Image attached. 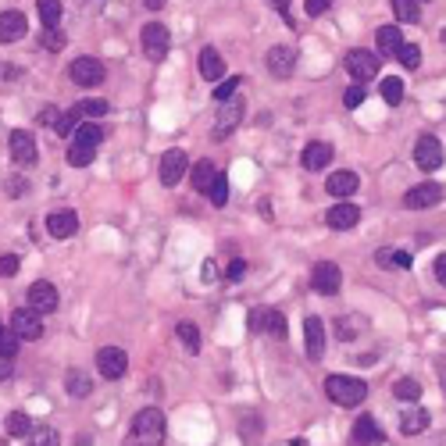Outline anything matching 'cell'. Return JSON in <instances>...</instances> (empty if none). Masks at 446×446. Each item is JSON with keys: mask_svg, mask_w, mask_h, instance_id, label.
<instances>
[{"mask_svg": "<svg viewBox=\"0 0 446 446\" xmlns=\"http://www.w3.org/2000/svg\"><path fill=\"white\" fill-rule=\"evenodd\" d=\"M303 343H307V357L311 361H321V353H325V325H321V318H303Z\"/></svg>", "mask_w": 446, "mask_h": 446, "instance_id": "cell-17", "label": "cell"}, {"mask_svg": "<svg viewBox=\"0 0 446 446\" xmlns=\"http://www.w3.org/2000/svg\"><path fill=\"white\" fill-rule=\"evenodd\" d=\"M325 392H329V400L339 403V407H357L368 397V386L361 379H350V375H329Z\"/></svg>", "mask_w": 446, "mask_h": 446, "instance_id": "cell-2", "label": "cell"}, {"mask_svg": "<svg viewBox=\"0 0 446 446\" xmlns=\"http://www.w3.org/2000/svg\"><path fill=\"white\" fill-rule=\"evenodd\" d=\"M375 264L379 268H397V250H379V254H375Z\"/></svg>", "mask_w": 446, "mask_h": 446, "instance_id": "cell-50", "label": "cell"}, {"mask_svg": "<svg viewBox=\"0 0 446 446\" xmlns=\"http://www.w3.org/2000/svg\"><path fill=\"white\" fill-rule=\"evenodd\" d=\"M392 397L403 400V403H414L421 397V382L418 379H397V386H392Z\"/></svg>", "mask_w": 446, "mask_h": 446, "instance_id": "cell-30", "label": "cell"}, {"mask_svg": "<svg viewBox=\"0 0 446 446\" xmlns=\"http://www.w3.org/2000/svg\"><path fill=\"white\" fill-rule=\"evenodd\" d=\"M392 14H397V22L414 25L418 22V0H392Z\"/></svg>", "mask_w": 446, "mask_h": 446, "instance_id": "cell-33", "label": "cell"}, {"mask_svg": "<svg viewBox=\"0 0 446 446\" xmlns=\"http://www.w3.org/2000/svg\"><path fill=\"white\" fill-rule=\"evenodd\" d=\"M75 111H79L82 118H104L107 111H111V107H107V100H79Z\"/></svg>", "mask_w": 446, "mask_h": 446, "instance_id": "cell-38", "label": "cell"}, {"mask_svg": "<svg viewBox=\"0 0 446 446\" xmlns=\"http://www.w3.org/2000/svg\"><path fill=\"white\" fill-rule=\"evenodd\" d=\"M214 178H218V168H214V161H196L193 165V172H189V183H193V189H200V193H211V186H214Z\"/></svg>", "mask_w": 446, "mask_h": 446, "instance_id": "cell-23", "label": "cell"}, {"mask_svg": "<svg viewBox=\"0 0 446 446\" xmlns=\"http://www.w3.org/2000/svg\"><path fill=\"white\" fill-rule=\"evenodd\" d=\"M32 428H36V425H32V418L25 414V410H11V414H8V432H11L14 439H18V436H29Z\"/></svg>", "mask_w": 446, "mask_h": 446, "instance_id": "cell-32", "label": "cell"}, {"mask_svg": "<svg viewBox=\"0 0 446 446\" xmlns=\"http://www.w3.org/2000/svg\"><path fill=\"white\" fill-rule=\"evenodd\" d=\"M11 329L22 336V339H40L43 336V314L32 311V307H18L11 314Z\"/></svg>", "mask_w": 446, "mask_h": 446, "instance_id": "cell-11", "label": "cell"}, {"mask_svg": "<svg viewBox=\"0 0 446 446\" xmlns=\"http://www.w3.org/2000/svg\"><path fill=\"white\" fill-rule=\"evenodd\" d=\"M343 104H347V107H361V104H364V86H361V82L350 86L347 93H343Z\"/></svg>", "mask_w": 446, "mask_h": 446, "instance_id": "cell-47", "label": "cell"}, {"mask_svg": "<svg viewBox=\"0 0 446 446\" xmlns=\"http://www.w3.org/2000/svg\"><path fill=\"white\" fill-rule=\"evenodd\" d=\"M325 222H329L336 232H347V228H353L357 222H361V207L350 204V200H343V204H332V207H329V214H325Z\"/></svg>", "mask_w": 446, "mask_h": 446, "instance_id": "cell-18", "label": "cell"}, {"mask_svg": "<svg viewBox=\"0 0 446 446\" xmlns=\"http://www.w3.org/2000/svg\"><path fill=\"white\" fill-rule=\"evenodd\" d=\"M175 332H178V339H183V347H186L189 353H196V350H200V329H196L193 321H178V325H175Z\"/></svg>", "mask_w": 446, "mask_h": 446, "instance_id": "cell-31", "label": "cell"}, {"mask_svg": "<svg viewBox=\"0 0 446 446\" xmlns=\"http://www.w3.org/2000/svg\"><path fill=\"white\" fill-rule=\"evenodd\" d=\"M397 58H400L403 68H418V64H421V47H418V43H403Z\"/></svg>", "mask_w": 446, "mask_h": 446, "instance_id": "cell-42", "label": "cell"}, {"mask_svg": "<svg viewBox=\"0 0 446 446\" xmlns=\"http://www.w3.org/2000/svg\"><path fill=\"white\" fill-rule=\"evenodd\" d=\"M439 386H443V392H446V361L439 364Z\"/></svg>", "mask_w": 446, "mask_h": 446, "instance_id": "cell-60", "label": "cell"}, {"mask_svg": "<svg viewBox=\"0 0 446 446\" xmlns=\"http://www.w3.org/2000/svg\"><path fill=\"white\" fill-rule=\"evenodd\" d=\"M4 189H8V196H18V193L29 189V183H25L22 175H8V178H4Z\"/></svg>", "mask_w": 446, "mask_h": 446, "instance_id": "cell-48", "label": "cell"}, {"mask_svg": "<svg viewBox=\"0 0 446 446\" xmlns=\"http://www.w3.org/2000/svg\"><path fill=\"white\" fill-rule=\"evenodd\" d=\"M332 8V0H307V14L311 18H318V14H325Z\"/></svg>", "mask_w": 446, "mask_h": 446, "instance_id": "cell-52", "label": "cell"}, {"mask_svg": "<svg viewBox=\"0 0 446 446\" xmlns=\"http://www.w3.org/2000/svg\"><path fill=\"white\" fill-rule=\"evenodd\" d=\"M397 268H410V254H407V250H397Z\"/></svg>", "mask_w": 446, "mask_h": 446, "instance_id": "cell-56", "label": "cell"}, {"mask_svg": "<svg viewBox=\"0 0 446 446\" xmlns=\"http://www.w3.org/2000/svg\"><path fill=\"white\" fill-rule=\"evenodd\" d=\"M239 82H243L239 75H228V79H222L218 86H214V93H211V97L218 100V104H225V100H232V97H236V89H239Z\"/></svg>", "mask_w": 446, "mask_h": 446, "instance_id": "cell-37", "label": "cell"}, {"mask_svg": "<svg viewBox=\"0 0 446 446\" xmlns=\"http://www.w3.org/2000/svg\"><path fill=\"white\" fill-rule=\"evenodd\" d=\"M36 11H40V18H43L47 29L61 22V0H36Z\"/></svg>", "mask_w": 446, "mask_h": 446, "instance_id": "cell-34", "label": "cell"}, {"mask_svg": "<svg viewBox=\"0 0 446 446\" xmlns=\"http://www.w3.org/2000/svg\"><path fill=\"white\" fill-rule=\"evenodd\" d=\"M68 79L75 82V86H100L107 79V68L97 58H75V61H71V68H68Z\"/></svg>", "mask_w": 446, "mask_h": 446, "instance_id": "cell-4", "label": "cell"}, {"mask_svg": "<svg viewBox=\"0 0 446 446\" xmlns=\"http://www.w3.org/2000/svg\"><path fill=\"white\" fill-rule=\"evenodd\" d=\"M168 47H172L168 25H161V22H147V25H143V54H147L150 61H161L168 54Z\"/></svg>", "mask_w": 446, "mask_h": 446, "instance_id": "cell-3", "label": "cell"}, {"mask_svg": "<svg viewBox=\"0 0 446 446\" xmlns=\"http://www.w3.org/2000/svg\"><path fill=\"white\" fill-rule=\"evenodd\" d=\"M264 64H268V71H272V75L290 79L293 68H296V50H293V47H272V50H268V58H264Z\"/></svg>", "mask_w": 446, "mask_h": 446, "instance_id": "cell-15", "label": "cell"}, {"mask_svg": "<svg viewBox=\"0 0 446 446\" xmlns=\"http://www.w3.org/2000/svg\"><path fill=\"white\" fill-rule=\"evenodd\" d=\"M375 43H379L382 54H400V47H403L400 25H382L379 32H375Z\"/></svg>", "mask_w": 446, "mask_h": 446, "instance_id": "cell-26", "label": "cell"}, {"mask_svg": "<svg viewBox=\"0 0 446 446\" xmlns=\"http://www.w3.org/2000/svg\"><path fill=\"white\" fill-rule=\"evenodd\" d=\"M414 165L421 172H436L443 165V143L436 136H428V132L418 136V143H414Z\"/></svg>", "mask_w": 446, "mask_h": 446, "instance_id": "cell-8", "label": "cell"}, {"mask_svg": "<svg viewBox=\"0 0 446 446\" xmlns=\"http://www.w3.org/2000/svg\"><path fill=\"white\" fill-rule=\"evenodd\" d=\"M357 183H361V178H357L353 172H332L329 183H325V193H329V196H353V193H357Z\"/></svg>", "mask_w": 446, "mask_h": 446, "instance_id": "cell-24", "label": "cell"}, {"mask_svg": "<svg viewBox=\"0 0 446 446\" xmlns=\"http://www.w3.org/2000/svg\"><path fill=\"white\" fill-rule=\"evenodd\" d=\"M18 264H22V261H18V254H4V257H0V275H14Z\"/></svg>", "mask_w": 446, "mask_h": 446, "instance_id": "cell-49", "label": "cell"}, {"mask_svg": "<svg viewBox=\"0 0 446 446\" xmlns=\"http://www.w3.org/2000/svg\"><path fill=\"white\" fill-rule=\"evenodd\" d=\"M347 71L361 86L371 82L375 75H379V54H371V50H350L347 54Z\"/></svg>", "mask_w": 446, "mask_h": 446, "instance_id": "cell-6", "label": "cell"}, {"mask_svg": "<svg viewBox=\"0 0 446 446\" xmlns=\"http://www.w3.org/2000/svg\"><path fill=\"white\" fill-rule=\"evenodd\" d=\"M243 272H246V261H239V257H236V261L228 264V272H225V279H228V282H236V279H243Z\"/></svg>", "mask_w": 446, "mask_h": 446, "instance_id": "cell-51", "label": "cell"}, {"mask_svg": "<svg viewBox=\"0 0 446 446\" xmlns=\"http://www.w3.org/2000/svg\"><path fill=\"white\" fill-rule=\"evenodd\" d=\"M58 443H61V436L50 425H36L29 432V446H58Z\"/></svg>", "mask_w": 446, "mask_h": 446, "instance_id": "cell-35", "label": "cell"}, {"mask_svg": "<svg viewBox=\"0 0 446 446\" xmlns=\"http://www.w3.org/2000/svg\"><path fill=\"white\" fill-rule=\"evenodd\" d=\"M47 232H50L54 239L75 236V232H79V214L75 211H54L50 218H47Z\"/></svg>", "mask_w": 446, "mask_h": 446, "instance_id": "cell-19", "label": "cell"}, {"mask_svg": "<svg viewBox=\"0 0 446 446\" xmlns=\"http://www.w3.org/2000/svg\"><path fill=\"white\" fill-rule=\"evenodd\" d=\"M357 329H364V321L361 318H339L336 321V332H339V339H353V332Z\"/></svg>", "mask_w": 446, "mask_h": 446, "instance_id": "cell-45", "label": "cell"}, {"mask_svg": "<svg viewBox=\"0 0 446 446\" xmlns=\"http://www.w3.org/2000/svg\"><path fill=\"white\" fill-rule=\"evenodd\" d=\"M100 139H104L100 125H79V129H75V143H86V147H100Z\"/></svg>", "mask_w": 446, "mask_h": 446, "instance_id": "cell-40", "label": "cell"}, {"mask_svg": "<svg viewBox=\"0 0 446 446\" xmlns=\"http://www.w3.org/2000/svg\"><path fill=\"white\" fill-rule=\"evenodd\" d=\"M272 318H275L272 307H254L250 318H246V329L250 332H272Z\"/></svg>", "mask_w": 446, "mask_h": 446, "instance_id": "cell-29", "label": "cell"}, {"mask_svg": "<svg viewBox=\"0 0 446 446\" xmlns=\"http://www.w3.org/2000/svg\"><path fill=\"white\" fill-rule=\"evenodd\" d=\"M64 389H68V397H75V400H86L89 392H93V382H89V375H86V371L71 368V371H68V379H64Z\"/></svg>", "mask_w": 446, "mask_h": 446, "instance_id": "cell-25", "label": "cell"}, {"mask_svg": "<svg viewBox=\"0 0 446 446\" xmlns=\"http://www.w3.org/2000/svg\"><path fill=\"white\" fill-rule=\"evenodd\" d=\"M272 336H285V318H282V311H275V318H272Z\"/></svg>", "mask_w": 446, "mask_h": 446, "instance_id": "cell-53", "label": "cell"}, {"mask_svg": "<svg viewBox=\"0 0 446 446\" xmlns=\"http://www.w3.org/2000/svg\"><path fill=\"white\" fill-rule=\"evenodd\" d=\"M436 279H439V285H446V254L436 257Z\"/></svg>", "mask_w": 446, "mask_h": 446, "instance_id": "cell-55", "label": "cell"}, {"mask_svg": "<svg viewBox=\"0 0 446 446\" xmlns=\"http://www.w3.org/2000/svg\"><path fill=\"white\" fill-rule=\"evenodd\" d=\"M97 157V147H86V143H71L68 147V165L71 168H89Z\"/></svg>", "mask_w": 446, "mask_h": 446, "instance_id": "cell-28", "label": "cell"}, {"mask_svg": "<svg viewBox=\"0 0 446 446\" xmlns=\"http://www.w3.org/2000/svg\"><path fill=\"white\" fill-rule=\"evenodd\" d=\"M311 285H314V293H321V296H336L339 285H343V272H339V264L318 261L314 272H311Z\"/></svg>", "mask_w": 446, "mask_h": 446, "instance_id": "cell-5", "label": "cell"}, {"mask_svg": "<svg viewBox=\"0 0 446 446\" xmlns=\"http://www.w3.org/2000/svg\"><path fill=\"white\" fill-rule=\"evenodd\" d=\"M29 307L40 311V314H50L58 311V290H54V282H32L29 285Z\"/></svg>", "mask_w": 446, "mask_h": 446, "instance_id": "cell-16", "label": "cell"}, {"mask_svg": "<svg viewBox=\"0 0 446 446\" xmlns=\"http://www.w3.org/2000/svg\"><path fill=\"white\" fill-rule=\"evenodd\" d=\"M186 168H189V157H186L183 150H165V154H161V161H157L161 186H175L178 178L186 175Z\"/></svg>", "mask_w": 446, "mask_h": 446, "instance_id": "cell-7", "label": "cell"}, {"mask_svg": "<svg viewBox=\"0 0 446 446\" xmlns=\"http://www.w3.org/2000/svg\"><path fill=\"white\" fill-rule=\"evenodd\" d=\"M61 115H64L61 107H54V104H47L43 111L36 115V121H40V125H50V129H58V125H61Z\"/></svg>", "mask_w": 446, "mask_h": 446, "instance_id": "cell-46", "label": "cell"}, {"mask_svg": "<svg viewBox=\"0 0 446 446\" xmlns=\"http://www.w3.org/2000/svg\"><path fill=\"white\" fill-rule=\"evenodd\" d=\"M18 336L14 329H8V325H0V357H14L18 353Z\"/></svg>", "mask_w": 446, "mask_h": 446, "instance_id": "cell-39", "label": "cell"}, {"mask_svg": "<svg viewBox=\"0 0 446 446\" xmlns=\"http://www.w3.org/2000/svg\"><path fill=\"white\" fill-rule=\"evenodd\" d=\"M428 421H432V418H428V410H403V418H400V432L403 436H418V432H425V428H428Z\"/></svg>", "mask_w": 446, "mask_h": 446, "instance_id": "cell-27", "label": "cell"}, {"mask_svg": "<svg viewBox=\"0 0 446 446\" xmlns=\"http://www.w3.org/2000/svg\"><path fill=\"white\" fill-rule=\"evenodd\" d=\"M300 165L307 168V172L329 168V165H332V143H325V139H311L307 147H303V154H300Z\"/></svg>", "mask_w": 446, "mask_h": 446, "instance_id": "cell-13", "label": "cell"}, {"mask_svg": "<svg viewBox=\"0 0 446 446\" xmlns=\"http://www.w3.org/2000/svg\"><path fill=\"white\" fill-rule=\"evenodd\" d=\"M439 40H443V43H446V29H443V32H439Z\"/></svg>", "mask_w": 446, "mask_h": 446, "instance_id": "cell-61", "label": "cell"}, {"mask_svg": "<svg viewBox=\"0 0 446 446\" xmlns=\"http://www.w3.org/2000/svg\"><path fill=\"white\" fill-rule=\"evenodd\" d=\"M25 36V14L22 11H0V43H18Z\"/></svg>", "mask_w": 446, "mask_h": 446, "instance_id": "cell-21", "label": "cell"}, {"mask_svg": "<svg viewBox=\"0 0 446 446\" xmlns=\"http://www.w3.org/2000/svg\"><path fill=\"white\" fill-rule=\"evenodd\" d=\"M40 43H43L47 50H61V47H64V36H61V29H58V25H50V29L43 25V32H40Z\"/></svg>", "mask_w": 446, "mask_h": 446, "instance_id": "cell-43", "label": "cell"}, {"mask_svg": "<svg viewBox=\"0 0 446 446\" xmlns=\"http://www.w3.org/2000/svg\"><path fill=\"white\" fill-rule=\"evenodd\" d=\"M207 196H211V204H214V207H225V204H228V178H225V175L214 178V186H211Z\"/></svg>", "mask_w": 446, "mask_h": 446, "instance_id": "cell-41", "label": "cell"}, {"mask_svg": "<svg viewBox=\"0 0 446 446\" xmlns=\"http://www.w3.org/2000/svg\"><path fill=\"white\" fill-rule=\"evenodd\" d=\"M243 100H225V107L218 111V121H214V139H228L236 132V125L243 121Z\"/></svg>", "mask_w": 446, "mask_h": 446, "instance_id": "cell-12", "label": "cell"}, {"mask_svg": "<svg viewBox=\"0 0 446 446\" xmlns=\"http://www.w3.org/2000/svg\"><path fill=\"white\" fill-rule=\"evenodd\" d=\"M439 200H443V186H436V183H425V186L407 189V196H403V207H407V211H425V207H436Z\"/></svg>", "mask_w": 446, "mask_h": 446, "instance_id": "cell-14", "label": "cell"}, {"mask_svg": "<svg viewBox=\"0 0 446 446\" xmlns=\"http://www.w3.org/2000/svg\"><path fill=\"white\" fill-rule=\"evenodd\" d=\"M379 89H382V100H386V104H392V107H397V104L403 100V82H400L397 75L382 79V86H379Z\"/></svg>", "mask_w": 446, "mask_h": 446, "instance_id": "cell-36", "label": "cell"}, {"mask_svg": "<svg viewBox=\"0 0 446 446\" xmlns=\"http://www.w3.org/2000/svg\"><path fill=\"white\" fill-rule=\"evenodd\" d=\"M200 75L207 82H222V75H225V61H222V54L214 50V47L200 50Z\"/></svg>", "mask_w": 446, "mask_h": 446, "instance_id": "cell-22", "label": "cell"}, {"mask_svg": "<svg viewBox=\"0 0 446 446\" xmlns=\"http://www.w3.org/2000/svg\"><path fill=\"white\" fill-rule=\"evenodd\" d=\"M165 414L161 407H143L139 414L132 418V436L125 446H161L165 443Z\"/></svg>", "mask_w": 446, "mask_h": 446, "instance_id": "cell-1", "label": "cell"}, {"mask_svg": "<svg viewBox=\"0 0 446 446\" xmlns=\"http://www.w3.org/2000/svg\"><path fill=\"white\" fill-rule=\"evenodd\" d=\"M272 8H279L282 14H290V0H272Z\"/></svg>", "mask_w": 446, "mask_h": 446, "instance_id": "cell-58", "label": "cell"}, {"mask_svg": "<svg viewBox=\"0 0 446 446\" xmlns=\"http://www.w3.org/2000/svg\"><path fill=\"white\" fill-rule=\"evenodd\" d=\"M14 375V364H11V357H0V382H8Z\"/></svg>", "mask_w": 446, "mask_h": 446, "instance_id": "cell-54", "label": "cell"}, {"mask_svg": "<svg viewBox=\"0 0 446 446\" xmlns=\"http://www.w3.org/2000/svg\"><path fill=\"white\" fill-rule=\"evenodd\" d=\"M353 439L361 446H379V443H386V432H382V425L375 421L371 414H361L353 421Z\"/></svg>", "mask_w": 446, "mask_h": 446, "instance_id": "cell-20", "label": "cell"}, {"mask_svg": "<svg viewBox=\"0 0 446 446\" xmlns=\"http://www.w3.org/2000/svg\"><path fill=\"white\" fill-rule=\"evenodd\" d=\"M97 368L104 379H121L125 368H129V357H125V350L118 347H100L97 350Z\"/></svg>", "mask_w": 446, "mask_h": 446, "instance_id": "cell-10", "label": "cell"}, {"mask_svg": "<svg viewBox=\"0 0 446 446\" xmlns=\"http://www.w3.org/2000/svg\"><path fill=\"white\" fill-rule=\"evenodd\" d=\"M8 150L14 157V165H22V168H32L36 165V139L25 132V129H14L8 136Z\"/></svg>", "mask_w": 446, "mask_h": 446, "instance_id": "cell-9", "label": "cell"}, {"mask_svg": "<svg viewBox=\"0 0 446 446\" xmlns=\"http://www.w3.org/2000/svg\"><path fill=\"white\" fill-rule=\"evenodd\" d=\"M204 279H207V282L214 279V261H207V264H204Z\"/></svg>", "mask_w": 446, "mask_h": 446, "instance_id": "cell-59", "label": "cell"}, {"mask_svg": "<svg viewBox=\"0 0 446 446\" xmlns=\"http://www.w3.org/2000/svg\"><path fill=\"white\" fill-rule=\"evenodd\" d=\"M79 125H82V115L75 111V107H71V111H64V115H61V125H58V132H61V136H71V132L79 129Z\"/></svg>", "mask_w": 446, "mask_h": 446, "instance_id": "cell-44", "label": "cell"}, {"mask_svg": "<svg viewBox=\"0 0 446 446\" xmlns=\"http://www.w3.org/2000/svg\"><path fill=\"white\" fill-rule=\"evenodd\" d=\"M165 4H168V0H143V8H150V11H161Z\"/></svg>", "mask_w": 446, "mask_h": 446, "instance_id": "cell-57", "label": "cell"}]
</instances>
